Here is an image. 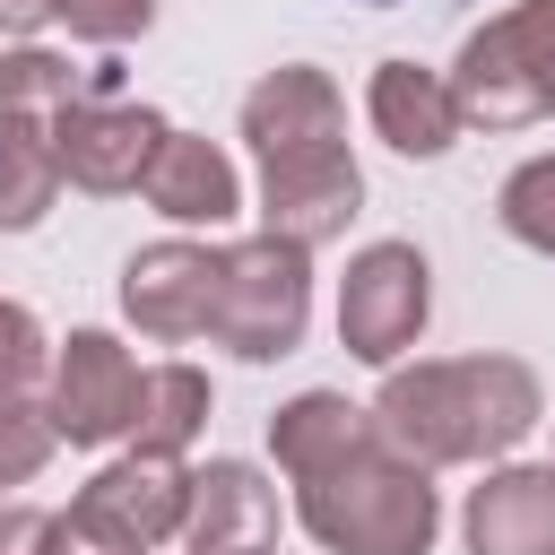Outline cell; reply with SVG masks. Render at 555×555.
<instances>
[{
	"label": "cell",
	"mask_w": 555,
	"mask_h": 555,
	"mask_svg": "<svg viewBox=\"0 0 555 555\" xmlns=\"http://www.w3.org/2000/svg\"><path fill=\"white\" fill-rule=\"evenodd\" d=\"M364 416L416 468H477L503 460L546 416V390L520 356H442V364H390Z\"/></svg>",
	"instance_id": "6da1fadb"
},
{
	"label": "cell",
	"mask_w": 555,
	"mask_h": 555,
	"mask_svg": "<svg viewBox=\"0 0 555 555\" xmlns=\"http://www.w3.org/2000/svg\"><path fill=\"white\" fill-rule=\"evenodd\" d=\"M295 520L330 555H434L442 494H434V468L399 460L373 434V442H356L347 460H330L321 477L295 486Z\"/></svg>",
	"instance_id": "7a4b0ae2"
},
{
	"label": "cell",
	"mask_w": 555,
	"mask_h": 555,
	"mask_svg": "<svg viewBox=\"0 0 555 555\" xmlns=\"http://www.w3.org/2000/svg\"><path fill=\"white\" fill-rule=\"evenodd\" d=\"M312 330V251L278 243V234H243L217 251V304H208V338L243 364H278L295 356Z\"/></svg>",
	"instance_id": "3957f363"
},
{
	"label": "cell",
	"mask_w": 555,
	"mask_h": 555,
	"mask_svg": "<svg viewBox=\"0 0 555 555\" xmlns=\"http://www.w3.org/2000/svg\"><path fill=\"white\" fill-rule=\"evenodd\" d=\"M451 104H460V130H520L546 113V87H555V0H512L503 17H486L460 61L442 69Z\"/></svg>",
	"instance_id": "277c9868"
},
{
	"label": "cell",
	"mask_w": 555,
	"mask_h": 555,
	"mask_svg": "<svg viewBox=\"0 0 555 555\" xmlns=\"http://www.w3.org/2000/svg\"><path fill=\"white\" fill-rule=\"evenodd\" d=\"M434 321V269L416 243H364L338 278V347L356 364H399Z\"/></svg>",
	"instance_id": "5b68a950"
},
{
	"label": "cell",
	"mask_w": 555,
	"mask_h": 555,
	"mask_svg": "<svg viewBox=\"0 0 555 555\" xmlns=\"http://www.w3.org/2000/svg\"><path fill=\"white\" fill-rule=\"evenodd\" d=\"M182 494H191V468L182 460H156V451H121L113 468H95L69 503V520L104 546V555H156L165 538H182Z\"/></svg>",
	"instance_id": "8992f818"
},
{
	"label": "cell",
	"mask_w": 555,
	"mask_h": 555,
	"mask_svg": "<svg viewBox=\"0 0 555 555\" xmlns=\"http://www.w3.org/2000/svg\"><path fill=\"white\" fill-rule=\"evenodd\" d=\"M130 408H139V364L113 330H69L61 356H52V390H43V416L61 442L78 451H104V442H130Z\"/></svg>",
	"instance_id": "52a82bcc"
},
{
	"label": "cell",
	"mask_w": 555,
	"mask_h": 555,
	"mask_svg": "<svg viewBox=\"0 0 555 555\" xmlns=\"http://www.w3.org/2000/svg\"><path fill=\"white\" fill-rule=\"evenodd\" d=\"M165 113L156 104H130V95H78L52 130V156H61V182L113 199V191H139L156 147H165Z\"/></svg>",
	"instance_id": "ba28073f"
},
{
	"label": "cell",
	"mask_w": 555,
	"mask_h": 555,
	"mask_svg": "<svg viewBox=\"0 0 555 555\" xmlns=\"http://www.w3.org/2000/svg\"><path fill=\"white\" fill-rule=\"evenodd\" d=\"M356 208H364V165L347 156V139L338 147H312V156L260 165V234H278L295 251L338 243L356 225Z\"/></svg>",
	"instance_id": "9c48e42d"
},
{
	"label": "cell",
	"mask_w": 555,
	"mask_h": 555,
	"mask_svg": "<svg viewBox=\"0 0 555 555\" xmlns=\"http://www.w3.org/2000/svg\"><path fill=\"white\" fill-rule=\"evenodd\" d=\"M208 304H217V251L208 243H147L121 269V312L139 338H208Z\"/></svg>",
	"instance_id": "30bf717a"
},
{
	"label": "cell",
	"mask_w": 555,
	"mask_h": 555,
	"mask_svg": "<svg viewBox=\"0 0 555 555\" xmlns=\"http://www.w3.org/2000/svg\"><path fill=\"white\" fill-rule=\"evenodd\" d=\"M243 139H251L260 165H278V156H312V147H338V139H347V95H338V78L312 69V61L269 69V78L243 95Z\"/></svg>",
	"instance_id": "8fae6325"
},
{
	"label": "cell",
	"mask_w": 555,
	"mask_h": 555,
	"mask_svg": "<svg viewBox=\"0 0 555 555\" xmlns=\"http://www.w3.org/2000/svg\"><path fill=\"white\" fill-rule=\"evenodd\" d=\"M182 546L191 555H269L278 546V486L251 460H199L182 494Z\"/></svg>",
	"instance_id": "7c38bea8"
},
{
	"label": "cell",
	"mask_w": 555,
	"mask_h": 555,
	"mask_svg": "<svg viewBox=\"0 0 555 555\" xmlns=\"http://www.w3.org/2000/svg\"><path fill=\"white\" fill-rule=\"evenodd\" d=\"M139 191H147V208L173 217V225H225V217L243 208L234 156H225L217 139H199V130H165V147H156V165H147Z\"/></svg>",
	"instance_id": "4fadbf2b"
},
{
	"label": "cell",
	"mask_w": 555,
	"mask_h": 555,
	"mask_svg": "<svg viewBox=\"0 0 555 555\" xmlns=\"http://www.w3.org/2000/svg\"><path fill=\"white\" fill-rule=\"evenodd\" d=\"M468 555H555V468H494L460 512Z\"/></svg>",
	"instance_id": "5bb4252c"
},
{
	"label": "cell",
	"mask_w": 555,
	"mask_h": 555,
	"mask_svg": "<svg viewBox=\"0 0 555 555\" xmlns=\"http://www.w3.org/2000/svg\"><path fill=\"white\" fill-rule=\"evenodd\" d=\"M364 113H373L382 147H399V156H416V165L460 139V104H451L442 69H425V61H382L373 87H364Z\"/></svg>",
	"instance_id": "9a60e30c"
},
{
	"label": "cell",
	"mask_w": 555,
	"mask_h": 555,
	"mask_svg": "<svg viewBox=\"0 0 555 555\" xmlns=\"http://www.w3.org/2000/svg\"><path fill=\"white\" fill-rule=\"evenodd\" d=\"M356 442H373V416L356 408V399H338V390H304V399H286L278 416H269V451H278V468L304 486V477H321L330 460H347Z\"/></svg>",
	"instance_id": "2e32d148"
},
{
	"label": "cell",
	"mask_w": 555,
	"mask_h": 555,
	"mask_svg": "<svg viewBox=\"0 0 555 555\" xmlns=\"http://www.w3.org/2000/svg\"><path fill=\"white\" fill-rule=\"evenodd\" d=\"M69 104H78V78H69L61 52H43V43H9L0 52V139H43L52 147Z\"/></svg>",
	"instance_id": "e0dca14e"
},
{
	"label": "cell",
	"mask_w": 555,
	"mask_h": 555,
	"mask_svg": "<svg viewBox=\"0 0 555 555\" xmlns=\"http://www.w3.org/2000/svg\"><path fill=\"white\" fill-rule=\"evenodd\" d=\"M208 425V373L199 364H147L139 373V408H130V451L182 460Z\"/></svg>",
	"instance_id": "ac0fdd59"
},
{
	"label": "cell",
	"mask_w": 555,
	"mask_h": 555,
	"mask_svg": "<svg viewBox=\"0 0 555 555\" xmlns=\"http://www.w3.org/2000/svg\"><path fill=\"white\" fill-rule=\"evenodd\" d=\"M61 199V156L43 139H0V234H35Z\"/></svg>",
	"instance_id": "d6986e66"
},
{
	"label": "cell",
	"mask_w": 555,
	"mask_h": 555,
	"mask_svg": "<svg viewBox=\"0 0 555 555\" xmlns=\"http://www.w3.org/2000/svg\"><path fill=\"white\" fill-rule=\"evenodd\" d=\"M494 217H503V234H512V243H529V251H546V260H555V156L512 165V173H503V191H494Z\"/></svg>",
	"instance_id": "ffe728a7"
},
{
	"label": "cell",
	"mask_w": 555,
	"mask_h": 555,
	"mask_svg": "<svg viewBox=\"0 0 555 555\" xmlns=\"http://www.w3.org/2000/svg\"><path fill=\"white\" fill-rule=\"evenodd\" d=\"M52 451H61V434H52L43 399H9V408H0V494H9V486H35Z\"/></svg>",
	"instance_id": "44dd1931"
},
{
	"label": "cell",
	"mask_w": 555,
	"mask_h": 555,
	"mask_svg": "<svg viewBox=\"0 0 555 555\" xmlns=\"http://www.w3.org/2000/svg\"><path fill=\"white\" fill-rule=\"evenodd\" d=\"M43 373H52V338H43V321H35L26 304L0 295V408H9V399H35Z\"/></svg>",
	"instance_id": "7402d4cb"
},
{
	"label": "cell",
	"mask_w": 555,
	"mask_h": 555,
	"mask_svg": "<svg viewBox=\"0 0 555 555\" xmlns=\"http://www.w3.org/2000/svg\"><path fill=\"white\" fill-rule=\"evenodd\" d=\"M52 17L78 43H130V35L156 26V0H52Z\"/></svg>",
	"instance_id": "603a6c76"
},
{
	"label": "cell",
	"mask_w": 555,
	"mask_h": 555,
	"mask_svg": "<svg viewBox=\"0 0 555 555\" xmlns=\"http://www.w3.org/2000/svg\"><path fill=\"white\" fill-rule=\"evenodd\" d=\"M35 546H43V512L0 494V555H35Z\"/></svg>",
	"instance_id": "cb8c5ba5"
},
{
	"label": "cell",
	"mask_w": 555,
	"mask_h": 555,
	"mask_svg": "<svg viewBox=\"0 0 555 555\" xmlns=\"http://www.w3.org/2000/svg\"><path fill=\"white\" fill-rule=\"evenodd\" d=\"M35 555H104V546H95L69 512H43V546H35Z\"/></svg>",
	"instance_id": "d4e9b609"
},
{
	"label": "cell",
	"mask_w": 555,
	"mask_h": 555,
	"mask_svg": "<svg viewBox=\"0 0 555 555\" xmlns=\"http://www.w3.org/2000/svg\"><path fill=\"white\" fill-rule=\"evenodd\" d=\"M43 17H52V0H0V35H9V43H26Z\"/></svg>",
	"instance_id": "484cf974"
},
{
	"label": "cell",
	"mask_w": 555,
	"mask_h": 555,
	"mask_svg": "<svg viewBox=\"0 0 555 555\" xmlns=\"http://www.w3.org/2000/svg\"><path fill=\"white\" fill-rule=\"evenodd\" d=\"M546 113H555V87H546Z\"/></svg>",
	"instance_id": "4316f807"
},
{
	"label": "cell",
	"mask_w": 555,
	"mask_h": 555,
	"mask_svg": "<svg viewBox=\"0 0 555 555\" xmlns=\"http://www.w3.org/2000/svg\"><path fill=\"white\" fill-rule=\"evenodd\" d=\"M364 9H390V0H364Z\"/></svg>",
	"instance_id": "83f0119b"
},
{
	"label": "cell",
	"mask_w": 555,
	"mask_h": 555,
	"mask_svg": "<svg viewBox=\"0 0 555 555\" xmlns=\"http://www.w3.org/2000/svg\"><path fill=\"white\" fill-rule=\"evenodd\" d=\"M546 468H555V460H546Z\"/></svg>",
	"instance_id": "f1b7e54d"
}]
</instances>
